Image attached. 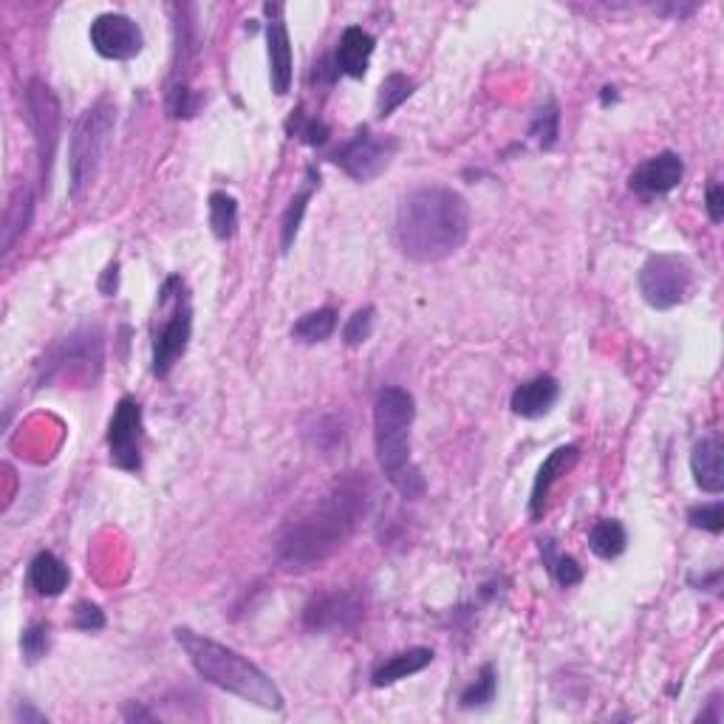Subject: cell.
Instances as JSON below:
<instances>
[{"label": "cell", "instance_id": "cell-9", "mask_svg": "<svg viewBox=\"0 0 724 724\" xmlns=\"http://www.w3.org/2000/svg\"><path fill=\"white\" fill-rule=\"evenodd\" d=\"M142 444H144V413L133 396H122L113 408L111 425H108V459L113 467L125 473L142 470Z\"/></svg>", "mask_w": 724, "mask_h": 724}, {"label": "cell", "instance_id": "cell-33", "mask_svg": "<svg viewBox=\"0 0 724 724\" xmlns=\"http://www.w3.org/2000/svg\"><path fill=\"white\" fill-rule=\"evenodd\" d=\"M687 521H691L693 530H705L711 535H718L724 530V504L722 501H713V504L693 506L687 512Z\"/></svg>", "mask_w": 724, "mask_h": 724}, {"label": "cell", "instance_id": "cell-1", "mask_svg": "<svg viewBox=\"0 0 724 724\" xmlns=\"http://www.w3.org/2000/svg\"><path fill=\"white\" fill-rule=\"evenodd\" d=\"M371 484L362 473L340 475L314 504L298 512L275 537L278 566L289 575H306L343 550L360 521L369 515Z\"/></svg>", "mask_w": 724, "mask_h": 724}, {"label": "cell", "instance_id": "cell-2", "mask_svg": "<svg viewBox=\"0 0 724 724\" xmlns=\"http://www.w3.org/2000/svg\"><path fill=\"white\" fill-rule=\"evenodd\" d=\"M470 235V207L453 188H416L400 201L394 244L408 261L439 263L456 255Z\"/></svg>", "mask_w": 724, "mask_h": 724}, {"label": "cell", "instance_id": "cell-29", "mask_svg": "<svg viewBox=\"0 0 724 724\" xmlns=\"http://www.w3.org/2000/svg\"><path fill=\"white\" fill-rule=\"evenodd\" d=\"M543 557H546V566H550L552 577H555L563 589H572L583 581L581 563H577L572 555H552V543H546Z\"/></svg>", "mask_w": 724, "mask_h": 724}, {"label": "cell", "instance_id": "cell-37", "mask_svg": "<svg viewBox=\"0 0 724 724\" xmlns=\"http://www.w3.org/2000/svg\"><path fill=\"white\" fill-rule=\"evenodd\" d=\"M117 283H119V267L117 263H111V267L105 269V275H102L100 289L108 294V298H111V294L117 292Z\"/></svg>", "mask_w": 724, "mask_h": 724}, {"label": "cell", "instance_id": "cell-7", "mask_svg": "<svg viewBox=\"0 0 724 724\" xmlns=\"http://www.w3.org/2000/svg\"><path fill=\"white\" fill-rule=\"evenodd\" d=\"M637 283L645 303L656 312H665V309H674L687 300L693 289V269L682 255L660 252L643 263Z\"/></svg>", "mask_w": 724, "mask_h": 724}, {"label": "cell", "instance_id": "cell-15", "mask_svg": "<svg viewBox=\"0 0 724 724\" xmlns=\"http://www.w3.org/2000/svg\"><path fill=\"white\" fill-rule=\"evenodd\" d=\"M577 459H581V448H575V444H563V448H555L550 456L543 459V464L537 467L535 481H532V495H530L532 521L541 519L543 510H546V499H550L552 487H555L561 475H566L569 470L575 467Z\"/></svg>", "mask_w": 724, "mask_h": 724}, {"label": "cell", "instance_id": "cell-26", "mask_svg": "<svg viewBox=\"0 0 724 724\" xmlns=\"http://www.w3.org/2000/svg\"><path fill=\"white\" fill-rule=\"evenodd\" d=\"M207 210H210V230L219 241H232L238 232V201L235 195L224 193V190H215L207 201Z\"/></svg>", "mask_w": 724, "mask_h": 724}, {"label": "cell", "instance_id": "cell-36", "mask_svg": "<svg viewBox=\"0 0 724 724\" xmlns=\"http://www.w3.org/2000/svg\"><path fill=\"white\" fill-rule=\"evenodd\" d=\"M298 137L306 144H323L325 139H329V128H325L323 122H318V119H306V122L298 128Z\"/></svg>", "mask_w": 724, "mask_h": 724}, {"label": "cell", "instance_id": "cell-10", "mask_svg": "<svg viewBox=\"0 0 724 724\" xmlns=\"http://www.w3.org/2000/svg\"><path fill=\"white\" fill-rule=\"evenodd\" d=\"M26 117L32 125L34 144H38L40 175H43V181H49L54 150L60 142V102L43 80H32L26 86Z\"/></svg>", "mask_w": 724, "mask_h": 724}, {"label": "cell", "instance_id": "cell-3", "mask_svg": "<svg viewBox=\"0 0 724 724\" xmlns=\"http://www.w3.org/2000/svg\"><path fill=\"white\" fill-rule=\"evenodd\" d=\"M175 643L184 648L190 665L195 674L210 685L232 693L247 705L263 707V711H283V693L278 685L258 668L255 662L247 660L244 654L215 643V640L195 634L193 629H175Z\"/></svg>", "mask_w": 724, "mask_h": 724}, {"label": "cell", "instance_id": "cell-31", "mask_svg": "<svg viewBox=\"0 0 724 724\" xmlns=\"http://www.w3.org/2000/svg\"><path fill=\"white\" fill-rule=\"evenodd\" d=\"M374 318H376L374 306L356 309V312L351 314L349 323H345V329H343L345 345H362V343H365V340L374 334Z\"/></svg>", "mask_w": 724, "mask_h": 724}, {"label": "cell", "instance_id": "cell-35", "mask_svg": "<svg viewBox=\"0 0 724 724\" xmlns=\"http://www.w3.org/2000/svg\"><path fill=\"white\" fill-rule=\"evenodd\" d=\"M705 210H707V219H711L713 224H722V221H724V190H722V184H711V188H707Z\"/></svg>", "mask_w": 724, "mask_h": 724}, {"label": "cell", "instance_id": "cell-20", "mask_svg": "<svg viewBox=\"0 0 724 724\" xmlns=\"http://www.w3.org/2000/svg\"><path fill=\"white\" fill-rule=\"evenodd\" d=\"M433 662V651L431 648H408V651H400V654L388 656L385 662H382L380 668L371 674V685L374 687H391L396 685V682L408 680V676L419 674V671H425L428 665Z\"/></svg>", "mask_w": 724, "mask_h": 724}, {"label": "cell", "instance_id": "cell-23", "mask_svg": "<svg viewBox=\"0 0 724 724\" xmlns=\"http://www.w3.org/2000/svg\"><path fill=\"white\" fill-rule=\"evenodd\" d=\"M320 188V173L314 168L306 170V179H303V188L294 193V199L289 201L286 213H283L281 221V252H289L294 244V238H298L300 224H303V215L309 210V201H312L314 190Z\"/></svg>", "mask_w": 724, "mask_h": 724}, {"label": "cell", "instance_id": "cell-5", "mask_svg": "<svg viewBox=\"0 0 724 724\" xmlns=\"http://www.w3.org/2000/svg\"><path fill=\"white\" fill-rule=\"evenodd\" d=\"M193 338V298L181 275H170L159 289L157 314L150 329V371L168 376L175 362L188 354Z\"/></svg>", "mask_w": 724, "mask_h": 724}, {"label": "cell", "instance_id": "cell-12", "mask_svg": "<svg viewBox=\"0 0 724 724\" xmlns=\"http://www.w3.org/2000/svg\"><path fill=\"white\" fill-rule=\"evenodd\" d=\"M88 38H91L97 54L105 57V60H117V63L133 60L144 49L142 26L133 18H128V14L119 12H105L100 18H94Z\"/></svg>", "mask_w": 724, "mask_h": 724}, {"label": "cell", "instance_id": "cell-14", "mask_svg": "<svg viewBox=\"0 0 724 724\" xmlns=\"http://www.w3.org/2000/svg\"><path fill=\"white\" fill-rule=\"evenodd\" d=\"M682 179H685V162H682L680 153L665 150V153H656V157L645 159V162L631 173L629 184L637 195H665L680 188Z\"/></svg>", "mask_w": 724, "mask_h": 724}, {"label": "cell", "instance_id": "cell-18", "mask_svg": "<svg viewBox=\"0 0 724 724\" xmlns=\"http://www.w3.org/2000/svg\"><path fill=\"white\" fill-rule=\"evenodd\" d=\"M691 473L702 493L718 495L724 490V453L718 436H705L691 450Z\"/></svg>", "mask_w": 724, "mask_h": 724}, {"label": "cell", "instance_id": "cell-4", "mask_svg": "<svg viewBox=\"0 0 724 724\" xmlns=\"http://www.w3.org/2000/svg\"><path fill=\"white\" fill-rule=\"evenodd\" d=\"M416 402L405 388H382L374 402V448L382 473L408 501L425 495V475L411 462V425Z\"/></svg>", "mask_w": 724, "mask_h": 724}, {"label": "cell", "instance_id": "cell-22", "mask_svg": "<svg viewBox=\"0 0 724 724\" xmlns=\"http://www.w3.org/2000/svg\"><path fill=\"white\" fill-rule=\"evenodd\" d=\"M32 215H34L32 188H29V184H20V188L14 190L12 201H9L7 215H3V241H0L3 252L14 250V244H18L20 238L26 235V230H29V224H32Z\"/></svg>", "mask_w": 724, "mask_h": 724}, {"label": "cell", "instance_id": "cell-6", "mask_svg": "<svg viewBox=\"0 0 724 724\" xmlns=\"http://www.w3.org/2000/svg\"><path fill=\"white\" fill-rule=\"evenodd\" d=\"M117 105L108 100L94 102L77 117L69 137V195L80 201L100 175L102 162L113 142Z\"/></svg>", "mask_w": 724, "mask_h": 724}, {"label": "cell", "instance_id": "cell-28", "mask_svg": "<svg viewBox=\"0 0 724 724\" xmlns=\"http://www.w3.org/2000/svg\"><path fill=\"white\" fill-rule=\"evenodd\" d=\"M413 80H408L405 74H388L380 86V97H376V117L388 119L408 97L413 94Z\"/></svg>", "mask_w": 724, "mask_h": 724}, {"label": "cell", "instance_id": "cell-34", "mask_svg": "<svg viewBox=\"0 0 724 724\" xmlns=\"http://www.w3.org/2000/svg\"><path fill=\"white\" fill-rule=\"evenodd\" d=\"M74 629H80V631L105 629V614H102V609L97 606V603H77Z\"/></svg>", "mask_w": 724, "mask_h": 724}, {"label": "cell", "instance_id": "cell-38", "mask_svg": "<svg viewBox=\"0 0 724 724\" xmlns=\"http://www.w3.org/2000/svg\"><path fill=\"white\" fill-rule=\"evenodd\" d=\"M18 718H23V722H34V724H43L46 716L40 711H34L29 702H23V705L18 707Z\"/></svg>", "mask_w": 724, "mask_h": 724}, {"label": "cell", "instance_id": "cell-24", "mask_svg": "<svg viewBox=\"0 0 724 724\" xmlns=\"http://www.w3.org/2000/svg\"><path fill=\"white\" fill-rule=\"evenodd\" d=\"M629 546V535H625V526L614 519H603L592 526L589 532V550L594 552L603 561H614L620 557Z\"/></svg>", "mask_w": 724, "mask_h": 724}, {"label": "cell", "instance_id": "cell-8", "mask_svg": "<svg viewBox=\"0 0 724 724\" xmlns=\"http://www.w3.org/2000/svg\"><path fill=\"white\" fill-rule=\"evenodd\" d=\"M396 150H400V142L394 137H382L371 128H360L343 148L334 150L331 162L338 164L349 179L374 181L376 175L391 168Z\"/></svg>", "mask_w": 724, "mask_h": 724}, {"label": "cell", "instance_id": "cell-25", "mask_svg": "<svg viewBox=\"0 0 724 724\" xmlns=\"http://www.w3.org/2000/svg\"><path fill=\"white\" fill-rule=\"evenodd\" d=\"M334 329H338V309H314V312H306L292 325V338L306 345L325 343L334 334Z\"/></svg>", "mask_w": 724, "mask_h": 724}, {"label": "cell", "instance_id": "cell-16", "mask_svg": "<svg viewBox=\"0 0 724 724\" xmlns=\"http://www.w3.org/2000/svg\"><path fill=\"white\" fill-rule=\"evenodd\" d=\"M557 396H561V382L552 374H541L521 382V385L512 391L510 408L512 413L521 419H541L555 408Z\"/></svg>", "mask_w": 724, "mask_h": 724}, {"label": "cell", "instance_id": "cell-17", "mask_svg": "<svg viewBox=\"0 0 724 724\" xmlns=\"http://www.w3.org/2000/svg\"><path fill=\"white\" fill-rule=\"evenodd\" d=\"M374 49V34H369L365 29H360V26H349V29L340 34L338 51H334V71L351 77V80H362L365 71H369Z\"/></svg>", "mask_w": 724, "mask_h": 724}, {"label": "cell", "instance_id": "cell-30", "mask_svg": "<svg viewBox=\"0 0 724 724\" xmlns=\"http://www.w3.org/2000/svg\"><path fill=\"white\" fill-rule=\"evenodd\" d=\"M51 645V625L49 623H32L29 629L23 631V637H20V651H23L26 662L34 665V662L43 660L49 654Z\"/></svg>", "mask_w": 724, "mask_h": 724}, {"label": "cell", "instance_id": "cell-21", "mask_svg": "<svg viewBox=\"0 0 724 724\" xmlns=\"http://www.w3.org/2000/svg\"><path fill=\"white\" fill-rule=\"evenodd\" d=\"M71 572L54 552H40L34 561L29 563V586L40 594V597H60L69 589Z\"/></svg>", "mask_w": 724, "mask_h": 724}, {"label": "cell", "instance_id": "cell-11", "mask_svg": "<svg viewBox=\"0 0 724 724\" xmlns=\"http://www.w3.org/2000/svg\"><path fill=\"white\" fill-rule=\"evenodd\" d=\"M362 617H365V600L349 589H331V592L314 594L303 609V625L314 634L349 631Z\"/></svg>", "mask_w": 724, "mask_h": 724}, {"label": "cell", "instance_id": "cell-32", "mask_svg": "<svg viewBox=\"0 0 724 724\" xmlns=\"http://www.w3.org/2000/svg\"><path fill=\"white\" fill-rule=\"evenodd\" d=\"M557 125H561V113H557L555 102H550L543 111H537L530 133L537 139V144H541L543 150H550L552 144L557 142Z\"/></svg>", "mask_w": 724, "mask_h": 724}, {"label": "cell", "instance_id": "cell-27", "mask_svg": "<svg viewBox=\"0 0 724 724\" xmlns=\"http://www.w3.org/2000/svg\"><path fill=\"white\" fill-rule=\"evenodd\" d=\"M495 691H499V674H495L493 665H484L475 676V682L470 687H464L462 700H459V707L462 711H475V707H487L490 702L495 700Z\"/></svg>", "mask_w": 724, "mask_h": 724}, {"label": "cell", "instance_id": "cell-13", "mask_svg": "<svg viewBox=\"0 0 724 724\" xmlns=\"http://www.w3.org/2000/svg\"><path fill=\"white\" fill-rule=\"evenodd\" d=\"M267 54H269V82L278 97H286L292 88V40L283 23L281 3H267Z\"/></svg>", "mask_w": 724, "mask_h": 724}, {"label": "cell", "instance_id": "cell-19", "mask_svg": "<svg viewBox=\"0 0 724 724\" xmlns=\"http://www.w3.org/2000/svg\"><path fill=\"white\" fill-rule=\"evenodd\" d=\"M91 362H94V365L102 362V334L97 329H82L74 331V334L54 351L51 371L91 369Z\"/></svg>", "mask_w": 724, "mask_h": 724}]
</instances>
